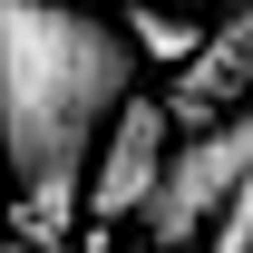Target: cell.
Here are the masks:
<instances>
[{
    "label": "cell",
    "mask_w": 253,
    "mask_h": 253,
    "mask_svg": "<svg viewBox=\"0 0 253 253\" xmlns=\"http://www.w3.org/2000/svg\"><path fill=\"white\" fill-rule=\"evenodd\" d=\"M136 88V49L107 10L68 0H0V166H10V224L30 244H59L88 195V146L107 107Z\"/></svg>",
    "instance_id": "obj_1"
},
{
    "label": "cell",
    "mask_w": 253,
    "mask_h": 253,
    "mask_svg": "<svg viewBox=\"0 0 253 253\" xmlns=\"http://www.w3.org/2000/svg\"><path fill=\"white\" fill-rule=\"evenodd\" d=\"M166 146H175L166 97L126 88L117 107H107V126H97V146H88V195H78V214H88L97 234H107V224H136L146 195H156V175H166Z\"/></svg>",
    "instance_id": "obj_3"
},
{
    "label": "cell",
    "mask_w": 253,
    "mask_h": 253,
    "mask_svg": "<svg viewBox=\"0 0 253 253\" xmlns=\"http://www.w3.org/2000/svg\"><path fill=\"white\" fill-rule=\"evenodd\" d=\"M253 175V97L244 107H224L214 126H195L185 146H166V175L156 195H146V214H136V234H146V253H185L205 244V224L224 214V195Z\"/></svg>",
    "instance_id": "obj_2"
},
{
    "label": "cell",
    "mask_w": 253,
    "mask_h": 253,
    "mask_svg": "<svg viewBox=\"0 0 253 253\" xmlns=\"http://www.w3.org/2000/svg\"><path fill=\"white\" fill-rule=\"evenodd\" d=\"M126 20V49H136V68L166 59V68H185L195 49H205V10H117Z\"/></svg>",
    "instance_id": "obj_4"
}]
</instances>
